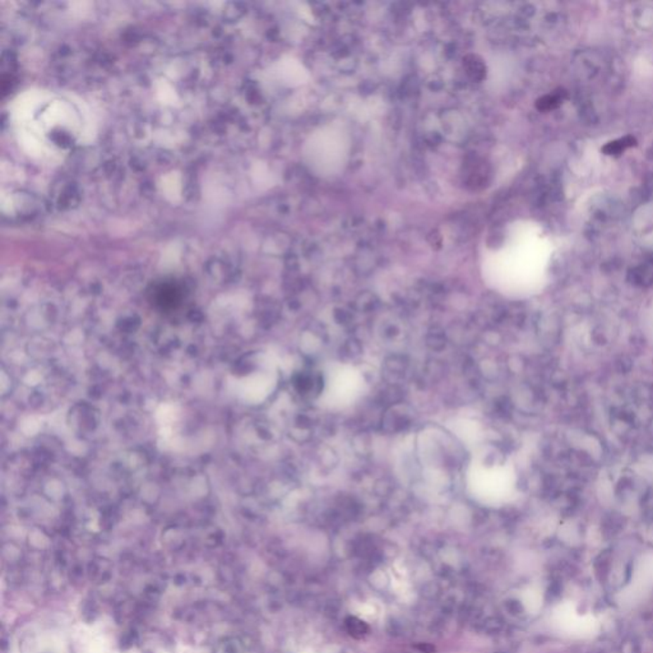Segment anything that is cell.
Segmentation results:
<instances>
[{"label": "cell", "instance_id": "6da1fadb", "mask_svg": "<svg viewBox=\"0 0 653 653\" xmlns=\"http://www.w3.org/2000/svg\"><path fill=\"white\" fill-rule=\"evenodd\" d=\"M629 280L630 282L640 286V287H648L653 283V264L652 263H643L638 267H635L630 270L629 273Z\"/></svg>", "mask_w": 653, "mask_h": 653}, {"label": "cell", "instance_id": "7a4b0ae2", "mask_svg": "<svg viewBox=\"0 0 653 653\" xmlns=\"http://www.w3.org/2000/svg\"><path fill=\"white\" fill-rule=\"evenodd\" d=\"M635 146H637V139L633 135H626L623 138L607 143L602 147V152L607 156H620L623 152H626V149H632Z\"/></svg>", "mask_w": 653, "mask_h": 653}, {"label": "cell", "instance_id": "3957f363", "mask_svg": "<svg viewBox=\"0 0 653 653\" xmlns=\"http://www.w3.org/2000/svg\"><path fill=\"white\" fill-rule=\"evenodd\" d=\"M346 632L355 640H363L371 633V626L364 620L359 619L356 616H349L344 620Z\"/></svg>", "mask_w": 653, "mask_h": 653}, {"label": "cell", "instance_id": "277c9868", "mask_svg": "<svg viewBox=\"0 0 653 653\" xmlns=\"http://www.w3.org/2000/svg\"><path fill=\"white\" fill-rule=\"evenodd\" d=\"M467 75L471 77L473 81H483L486 75L485 64L476 55H467L464 59Z\"/></svg>", "mask_w": 653, "mask_h": 653}, {"label": "cell", "instance_id": "5b68a950", "mask_svg": "<svg viewBox=\"0 0 653 653\" xmlns=\"http://www.w3.org/2000/svg\"><path fill=\"white\" fill-rule=\"evenodd\" d=\"M566 97V92L561 91V89L558 92H554V94H545L540 100H537L536 108H539L540 111H550L554 108H559Z\"/></svg>", "mask_w": 653, "mask_h": 653}]
</instances>
